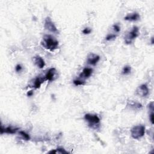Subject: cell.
Instances as JSON below:
<instances>
[{
  "instance_id": "cell-11",
  "label": "cell",
  "mask_w": 154,
  "mask_h": 154,
  "mask_svg": "<svg viewBox=\"0 0 154 154\" xmlns=\"http://www.w3.org/2000/svg\"><path fill=\"white\" fill-rule=\"evenodd\" d=\"M34 61L35 64L37 65V66L40 69H43L45 66L44 60L40 56H39V55H36V56L34 57Z\"/></svg>"
},
{
  "instance_id": "cell-1",
  "label": "cell",
  "mask_w": 154,
  "mask_h": 154,
  "mask_svg": "<svg viewBox=\"0 0 154 154\" xmlns=\"http://www.w3.org/2000/svg\"><path fill=\"white\" fill-rule=\"evenodd\" d=\"M41 44L46 50L54 51L58 48L59 42L51 35H45Z\"/></svg>"
},
{
  "instance_id": "cell-21",
  "label": "cell",
  "mask_w": 154,
  "mask_h": 154,
  "mask_svg": "<svg viewBox=\"0 0 154 154\" xmlns=\"http://www.w3.org/2000/svg\"><path fill=\"white\" fill-rule=\"evenodd\" d=\"M22 69V67L21 65H17L15 67V71L17 72H20L21 71V70Z\"/></svg>"
},
{
  "instance_id": "cell-19",
  "label": "cell",
  "mask_w": 154,
  "mask_h": 154,
  "mask_svg": "<svg viewBox=\"0 0 154 154\" xmlns=\"http://www.w3.org/2000/svg\"><path fill=\"white\" fill-rule=\"evenodd\" d=\"M113 28L114 30V32H116V33H119L120 32V27L119 26V25H118V24H116L113 26Z\"/></svg>"
},
{
  "instance_id": "cell-22",
  "label": "cell",
  "mask_w": 154,
  "mask_h": 154,
  "mask_svg": "<svg viewBox=\"0 0 154 154\" xmlns=\"http://www.w3.org/2000/svg\"><path fill=\"white\" fill-rule=\"evenodd\" d=\"M153 116H154V114H153V111L152 112V113L150 114L149 115V119H150V121L151 122V124L153 125L154 124V119H153Z\"/></svg>"
},
{
  "instance_id": "cell-9",
  "label": "cell",
  "mask_w": 154,
  "mask_h": 154,
  "mask_svg": "<svg viewBox=\"0 0 154 154\" xmlns=\"http://www.w3.org/2000/svg\"><path fill=\"white\" fill-rule=\"evenodd\" d=\"M17 130H19V128H13L11 126H8L6 128H4L2 125L1 126V134H3L4 133L9 134H15Z\"/></svg>"
},
{
  "instance_id": "cell-6",
  "label": "cell",
  "mask_w": 154,
  "mask_h": 154,
  "mask_svg": "<svg viewBox=\"0 0 154 154\" xmlns=\"http://www.w3.org/2000/svg\"><path fill=\"white\" fill-rule=\"evenodd\" d=\"M135 91H136L137 95L140 97H146L149 95V90L147 85L145 84H143L139 86Z\"/></svg>"
},
{
  "instance_id": "cell-4",
  "label": "cell",
  "mask_w": 154,
  "mask_h": 154,
  "mask_svg": "<svg viewBox=\"0 0 154 154\" xmlns=\"http://www.w3.org/2000/svg\"><path fill=\"white\" fill-rule=\"evenodd\" d=\"M145 134V126L143 125H139L134 126L131 130V137L134 139H139L143 137Z\"/></svg>"
},
{
  "instance_id": "cell-23",
  "label": "cell",
  "mask_w": 154,
  "mask_h": 154,
  "mask_svg": "<svg viewBox=\"0 0 154 154\" xmlns=\"http://www.w3.org/2000/svg\"><path fill=\"white\" fill-rule=\"evenodd\" d=\"M56 151H57V153L58 152V153H68L63 148H58V149H56Z\"/></svg>"
},
{
  "instance_id": "cell-16",
  "label": "cell",
  "mask_w": 154,
  "mask_h": 154,
  "mask_svg": "<svg viewBox=\"0 0 154 154\" xmlns=\"http://www.w3.org/2000/svg\"><path fill=\"white\" fill-rule=\"evenodd\" d=\"M20 134L21 136L24 139V140H26L27 141H28L30 140V136L29 135V134H28L27 133H26V132H24V131H20Z\"/></svg>"
},
{
  "instance_id": "cell-10",
  "label": "cell",
  "mask_w": 154,
  "mask_h": 154,
  "mask_svg": "<svg viewBox=\"0 0 154 154\" xmlns=\"http://www.w3.org/2000/svg\"><path fill=\"white\" fill-rule=\"evenodd\" d=\"M140 15L136 12H134V13H129L125 17L124 20L125 21H137L140 19Z\"/></svg>"
},
{
  "instance_id": "cell-18",
  "label": "cell",
  "mask_w": 154,
  "mask_h": 154,
  "mask_svg": "<svg viewBox=\"0 0 154 154\" xmlns=\"http://www.w3.org/2000/svg\"><path fill=\"white\" fill-rule=\"evenodd\" d=\"M116 38H117V35H116V34H108L106 37V39L107 41H110V40L115 39Z\"/></svg>"
},
{
  "instance_id": "cell-20",
  "label": "cell",
  "mask_w": 154,
  "mask_h": 154,
  "mask_svg": "<svg viewBox=\"0 0 154 154\" xmlns=\"http://www.w3.org/2000/svg\"><path fill=\"white\" fill-rule=\"evenodd\" d=\"M91 32V30L90 28H85L83 30V33L84 34H89Z\"/></svg>"
},
{
  "instance_id": "cell-12",
  "label": "cell",
  "mask_w": 154,
  "mask_h": 154,
  "mask_svg": "<svg viewBox=\"0 0 154 154\" xmlns=\"http://www.w3.org/2000/svg\"><path fill=\"white\" fill-rule=\"evenodd\" d=\"M93 73V69L89 67H85L83 70V72L80 73L79 77L81 78H89Z\"/></svg>"
},
{
  "instance_id": "cell-7",
  "label": "cell",
  "mask_w": 154,
  "mask_h": 154,
  "mask_svg": "<svg viewBox=\"0 0 154 154\" xmlns=\"http://www.w3.org/2000/svg\"><path fill=\"white\" fill-rule=\"evenodd\" d=\"M45 78L49 81H53L56 79L58 77L57 72L55 68L52 67V68L49 69L45 75Z\"/></svg>"
},
{
  "instance_id": "cell-5",
  "label": "cell",
  "mask_w": 154,
  "mask_h": 154,
  "mask_svg": "<svg viewBox=\"0 0 154 154\" xmlns=\"http://www.w3.org/2000/svg\"><path fill=\"white\" fill-rule=\"evenodd\" d=\"M44 27L46 30L50 31V32L57 33H58V30L54 24V23L52 22L51 18L50 17H47L45 20V24H44Z\"/></svg>"
},
{
  "instance_id": "cell-15",
  "label": "cell",
  "mask_w": 154,
  "mask_h": 154,
  "mask_svg": "<svg viewBox=\"0 0 154 154\" xmlns=\"http://www.w3.org/2000/svg\"><path fill=\"white\" fill-rule=\"evenodd\" d=\"M131 72V67L129 66H125L122 70V73L123 75H128Z\"/></svg>"
},
{
  "instance_id": "cell-2",
  "label": "cell",
  "mask_w": 154,
  "mask_h": 154,
  "mask_svg": "<svg viewBox=\"0 0 154 154\" xmlns=\"http://www.w3.org/2000/svg\"><path fill=\"white\" fill-rule=\"evenodd\" d=\"M84 119L87 122L89 126L93 129H96L100 126V119L96 114H86L84 116Z\"/></svg>"
},
{
  "instance_id": "cell-3",
  "label": "cell",
  "mask_w": 154,
  "mask_h": 154,
  "mask_svg": "<svg viewBox=\"0 0 154 154\" xmlns=\"http://www.w3.org/2000/svg\"><path fill=\"white\" fill-rule=\"evenodd\" d=\"M139 35V28L137 26H134L131 31L128 32L125 35V42L127 45L131 44L132 41L136 39Z\"/></svg>"
},
{
  "instance_id": "cell-14",
  "label": "cell",
  "mask_w": 154,
  "mask_h": 154,
  "mask_svg": "<svg viewBox=\"0 0 154 154\" xmlns=\"http://www.w3.org/2000/svg\"><path fill=\"white\" fill-rule=\"evenodd\" d=\"M128 106L129 107H130L133 110H140L143 107L142 105H141L140 103L137 102H133V101L129 102L128 104Z\"/></svg>"
},
{
  "instance_id": "cell-8",
  "label": "cell",
  "mask_w": 154,
  "mask_h": 154,
  "mask_svg": "<svg viewBox=\"0 0 154 154\" xmlns=\"http://www.w3.org/2000/svg\"><path fill=\"white\" fill-rule=\"evenodd\" d=\"M100 60V56L93 53H90L87 56V62L90 65L95 66Z\"/></svg>"
},
{
  "instance_id": "cell-17",
  "label": "cell",
  "mask_w": 154,
  "mask_h": 154,
  "mask_svg": "<svg viewBox=\"0 0 154 154\" xmlns=\"http://www.w3.org/2000/svg\"><path fill=\"white\" fill-rule=\"evenodd\" d=\"M73 84H75V85L76 86H78V85H84L85 84V82L84 81H81V80L79 79H76L73 81Z\"/></svg>"
},
{
  "instance_id": "cell-13",
  "label": "cell",
  "mask_w": 154,
  "mask_h": 154,
  "mask_svg": "<svg viewBox=\"0 0 154 154\" xmlns=\"http://www.w3.org/2000/svg\"><path fill=\"white\" fill-rule=\"evenodd\" d=\"M45 77L42 78L40 77H37V78H35L34 83H33V87L35 89H39L41 87L42 84L44 81H46Z\"/></svg>"
},
{
  "instance_id": "cell-24",
  "label": "cell",
  "mask_w": 154,
  "mask_h": 154,
  "mask_svg": "<svg viewBox=\"0 0 154 154\" xmlns=\"http://www.w3.org/2000/svg\"><path fill=\"white\" fill-rule=\"evenodd\" d=\"M27 96H33V91H32V90H30V91H28V92H27Z\"/></svg>"
},
{
  "instance_id": "cell-25",
  "label": "cell",
  "mask_w": 154,
  "mask_h": 154,
  "mask_svg": "<svg viewBox=\"0 0 154 154\" xmlns=\"http://www.w3.org/2000/svg\"><path fill=\"white\" fill-rule=\"evenodd\" d=\"M151 43H152V44H153V37L151 38Z\"/></svg>"
}]
</instances>
